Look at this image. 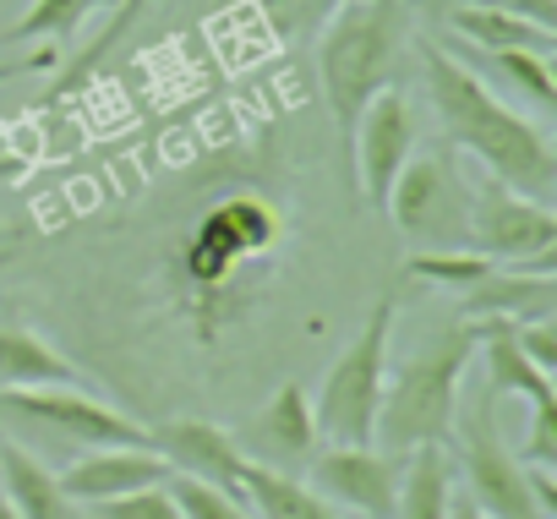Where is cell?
I'll list each match as a JSON object with an SVG mask.
<instances>
[{
    "instance_id": "1",
    "label": "cell",
    "mask_w": 557,
    "mask_h": 519,
    "mask_svg": "<svg viewBox=\"0 0 557 519\" xmlns=\"http://www.w3.org/2000/svg\"><path fill=\"white\" fill-rule=\"evenodd\" d=\"M421 83H426V99H432L454 153H470L503 186H513L535 202H552V191H557L552 143L541 137V126H530L519 110H508L470 72V61H459L437 39H421Z\"/></svg>"
},
{
    "instance_id": "2",
    "label": "cell",
    "mask_w": 557,
    "mask_h": 519,
    "mask_svg": "<svg viewBox=\"0 0 557 519\" xmlns=\"http://www.w3.org/2000/svg\"><path fill=\"white\" fill-rule=\"evenodd\" d=\"M278 208L257 191H235L219 197L175 246V280H181V301L197 323L202 339H219L230 323H240V312L251 307V280L246 269H257L262 257L278 246Z\"/></svg>"
},
{
    "instance_id": "3",
    "label": "cell",
    "mask_w": 557,
    "mask_h": 519,
    "mask_svg": "<svg viewBox=\"0 0 557 519\" xmlns=\"http://www.w3.org/2000/svg\"><path fill=\"white\" fill-rule=\"evenodd\" d=\"M475 345H481V323L454 318L388 372L383 399H377V427H372V443L383 454L405 459L421 443H448L454 416H459V383L475 361Z\"/></svg>"
},
{
    "instance_id": "4",
    "label": "cell",
    "mask_w": 557,
    "mask_h": 519,
    "mask_svg": "<svg viewBox=\"0 0 557 519\" xmlns=\"http://www.w3.org/2000/svg\"><path fill=\"white\" fill-rule=\"evenodd\" d=\"M399 45H405V0H345L329 17L323 45H318V77L345 143L367 99L388 88Z\"/></svg>"
},
{
    "instance_id": "5",
    "label": "cell",
    "mask_w": 557,
    "mask_h": 519,
    "mask_svg": "<svg viewBox=\"0 0 557 519\" xmlns=\"http://www.w3.org/2000/svg\"><path fill=\"white\" fill-rule=\"evenodd\" d=\"M0 427L17 443L88 454V448H148V427L104 405L99 394L72 388H0Z\"/></svg>"
},
{
    "instance_id": "6",
    "label": "cell",
    "mask_w": 557,
    "mask_h": 519,
    "mask_svg": "<svg viewBox=\"0 0 557 519\" xmlns=\"http://www.w3.org/2000/svg\"><path fill=\"white\" fill-rule=\"evenodd\" d=\"M394 318H399V296H377L361 334L339 350V361L323 372V388L312 399V421L318 437L329 443H372L377 427V399L388 383V339H394Z\"/></svg>"
},
{
    "instance_id": "7",
    "label": "cell",
    "mask_w": 557,
    "mask_h": 519,
    "mask_svg": "<svg viewBox=\"0 0 557 519\" xmlns=\"http://www.w3.org/2000/svg\"><path fill=\"white\" fill-rule=\"evenodd\" d=\"M383 213L410 240V251H454L470 235V181L459 175L454 148L410 153L388 186Z\"/></svg>"
},
{
    "instance_id": "8",
    "label": "cell",
    "mask_w": 557,
    "mask_h": 519,
    "mask_svg": "<svg viewBox=\"0 0 557 519\" xmlns=\"http://www.w3.org/2000/svg\"><path fill=\"white\" fill-rule=\"evenodd\" d=\"M448 443L459 448V475H465V492L492 514V519H546L535 492H530V475L519 465V454L503 443L497 432V399L481 388L470 399V410L454 416V432Z\"/></svg>"
},
{
    "instance_id": "9",
    "label": "cell",
    "mask_w": 557,
    "mask_h": 519,
    "mask_svg": "<svg viewBox=\"0 0 557 519\" xmlns=\"http://www.w3.org/2000/svg\"><path fill=\"white\" fill-rule=\"evenodd\" d=\"M470 251L492 263H557V213L552 202H535L497 175H481L470 186Z\"/></svg>"
},
{
    "instance_id": "10",
    "label": "cell",
    "mask_w": 557,
    "mask_h": 519,
    "mask_svg": "<svg viewBox=\"0 0 557 519\" xmlns=\"http://www.w3.org/2000/svg\"><path fill=\"white\" fill-rule=\"evenodd\" d=\"M399 454H383L377 443H329L307 459V486L350 508L361 519H394V492H399Z\"/></svg>"
},
{
    "instance_id": "11",
    "label": "cell",
    "mask_w": 557,
    "mask_h": 519,
    "mask_svg": "<svg viewBox=\"0 0 557 519\" xmlns=\"http://www.w3.org/2000/svg\"><path fill=\"white\" fill-rule=\"evenodd\" d=\"M350 153H356V186L361 202L372 213H383L394 175L405 170V159L416 153V110L399 88H377L367 99V110L350 126Z\"/></svg>"
},
{
    "instance_id": "12",
    "label": "cell",
    "mask_w": 557,
    "mask_h": 519,
    "mask_svg": "<svg viewBox=\"0 0 557 519\" xmlns=\"http://www.w3.org/2000/svg\"><path fill=\"white\" fill-rule=\"evenodd\" d=\"M235 448L246 454V465L278 470V475H301L307 459L318 454V421H312V399L301 383H278L273 399L230 432Z\"/></svg>"
},
{
    "instance_id": "13",
    "label": "cell",
    "mask_w": 557,
    "mask_h": 519,
    "mask_svg": "<svg viewBox=\"0 0 557 519\" xmlns=\"http://www.w3.org/2000/svg\"><path fill=\"white\" fill-rule=\"evenodd\" d=\"M459 318H508V323H535L557 318V280L552 263H492L475 285L459 291Z\"/></svg>"
},
{
    "instance_id": "14",
    "label": "cell",
    "mask_w": 557,
    "mask_h": 519,
    "mask_svg": "<svg viewBox=\"0 0 557 519\" xmlns=\"http://www.w3.org/2000/svg\"><path fill=\"white\" fill-rule=\"evenodd\" d=\"M148 448H153L175 475H191V481L240 492L246 454H240L235 437H230L224 427H213V421H164V427H148Z\"/></svg>"
},
{
    "instance_id": "15",
    "label": "cell",
    "mask_w": 557,
    "mask_h": 519,
    "mask_svg": "<svg viewBox=\"0 0 557 519\" xmlns=\"http://www.w3.org/2000/svg\"><path fill=\"white\" fill-rule=\"evenodd\" d=\"M164 475H170V465H164L153 448H88V454H77L55 481H61V492H66L77 508H88V503L137 492V486H159Z\"/></svg>"
},
{
    "instance_id": "16",
    "label": "cell",
    "mask_w": 557,
    "mask_h": 519,
    "mask_svg": "<svg viewBox=\"0 0 557 519\" xmlns=\"http://www.w3.org/2000/svg\"><path fill=\"white\" fill-rule=\"evenodd\" d=\"M475 356H481V367H486V394H492V399H524V405L557 399L552 372H541V367L519 350L508 318H481V345H475Z\"/></svg>"
},
{
    "instance_id": "17",
    "label": "cell",
    "mask_w": 557,
    "mask_h": 519,
    "mask_svg": "<svg viewBox=\"0 0 557 519\" xmlns=\"http://www.w3.org/2000/svg\"><path fill=\"white\" fill-rule=\"evenodd\" d=\"M0 492L12 497L17 519H77V503L61 492L55 470L17 437H0Z\"/></svg>"
},
{
    "instance_id": "18",
    "label": "cell",
    "mask_w": 557,
    "mask_h": 519,
    "mask_svg": "<svg viewBox=\"0 0 557 519\" xmlns=\"http://www.w3.org/2000/svg\"><path fill=\"white\" fill-rule=\"evenodd\" d=\"M454 497V459L448 443H421L399 465V492H394V519H448Z\"/></svg>"
},
{
    "instance_id": "19",
    "label": "cell",
    "mask_w": 557,
    "mask_h": 519,
    "mask_svg": "<svg viewBox=\"0 0 557 519\" xmlns=\"http://www.w3.org/2000/svg\"><path fill=\"white\" fill-rule=\"evenodd\" d=\"M443 23L470 45V50H535L552 55L557 50V28L513 17V12H492V7H448Z\"/></svg>"
},
{
    "instance_id": "20",
    "label": "cell",
    "mask_w": 557,
    "mask_h": 519,
    "mask_svg": "<svg viewBox=\"0 0 557 519\" xmlns=\"http://www.w3.org/2000/svg\"><path fill=\"white\" fill-rule=\"evenodd\" d=\"M83 388L77 361L50 350L28 329H0V388Z\"/></svg>"
},
{
    "instance_id": "21",
    "label": "cell",
    "mask_w": 557,
    "mask_h": 519,
    "mask_svg": "<svg viewBox=\"0 0 557 519\" xmlns=\"http://www.w3.org/2000/svg\"><path fill=\"white\" fill-rule=\"evenodd\" d=\"M240 497H251L257 519H339V508L323 503L301 475H278V470H262V465H246Z\"/></svg>"
},
{
    "instance_id": "22",
    "label": "cell",
    "mask_w": 557,
    "mask_h": 519,
    "mask_svg": "<svg viewBox=\"0 0 557 519\" xmlns=\"http://www.w3.org/2000/svg\"><path fill=\"white\" fill-rule=\"evenodd\" d=\"M465 61H475L481 72H492L503 88H513V99H530L535 110H557V83H552V55H535V50H454Z\"/></svg>"
},
{
    "instance_id": "23",
    "label": "cell",
    "mask_w": 557,
    "mask_h": 519,
    "mask_svg": "<svg viewBox=\"0 0 557 519\" xmlns=\"http://www.w3.org/2000/svg\"><path fill=\"white\" fill-rule=\"evenodd\" d=\"M104 7H121V0H34V7L12 23V45H28V39H66L77 34V23H88L94 12Z\"/></svg>"
},
{
    "instance_id": "24",
    "label": "cell",
    "mask_w": 557,
    "mask_h": 519,
    "mask_svg": "<svg viewBox=\"0 0 557 519\" xmlns=\"http://www.w3.org/2000/svg\"><path fill=\"white\" fill-rule=\"evenodd\" d=\"M486 269H492V257H481V251H470V246H454V251H410L399 274H405V280H426V285L465 291V285H475Z\"/></svg>"
},
{
    "instance_id": "25",
    "label": "cell",
    "mask_w": 557,
    "mask_h": 519,
    "mask_svg": "<svg viewBox=\"0 0 557 519\" xmlns=\"http://www.w3.org/2000/svg\"><path fill=\"white\" fill-rule=\"evenodd\" d=\"M164 486H170L181 519H257L240 503V492H224V486H208V481H191V475H175V470L164 475Z\"/></svg>"
},
{
    "instance_id": "26",
    "label": "cell",
    "mask_w": 557,
    "mask_h": 519,
    "mask_svg": "<svg viewBox=\"0 0 557 519\" xmlns=\"http://www.w3.org/2000/svg\"><path fill=\"white\" fill-rule=\"evenodd\" d=\"M94 519H181L170 486H137V492H121V497H104V503H88Z\"/></svg>"
},
{
    "instance_id": "27",
    "label": "cell",
    "mask_w": 557,
    "mask_h": 519,
    "mask_svg": "<svg viewBox=\"0 0 557 519\" xmlns=\"http://www.w3.org/2000/svg\"><path fill=\"white\" fill-rule=\"evenodd\" d=\"M513 454L530 470H557V399L530 405V432H524V448H513Z\"/></svg>"
},
{
    "instance_id": "28",
    "label": "cell",
    "mask_w": 557,
    "mask_h": 519,
    "mask_svg": "<svg viewBox=\"0 0 557 519\" xmlns=\"http://www.w3.org/2000/svg\"><path fill=\"white\" fill-rule=\"evenodd\" d=\"M513 339H519V350H524L541 372H552V378H557V318L513 323Z\"/></svg>"
},
{
    "instance_id": "29",
    "label": "cell",
    "mask_w": 557,
    "mask_h": 519,
    "mask_svg": "<svg viewBox=\"0 0 557 519\" xmlns=\"http://www.w3.org/2000/svg\"><path fill=\"white\" fill-rule=\"evenodd\" d=\"M443 7H492V12H513V17L557 28V0H443Z\"/></svg>"
},
{
    "instance_id": "30",
    "label": "cell",
    "mask_w": 557,
    "mask_h": 519,
    "mask_svg": "<svg viewBox=\"0 0 557 519\" xmlns=\"http://www.w3.org/2000/svg\"><path fill=\"white\" fill-rule=\"evenodd\" d=\"M50 66H55V50H45V55H17V61H0V83L28 77V72H50Z\"/></svg>"
},
{
    "instance_id": "31",
    "label": "cell",
    "mask_w": 557,
    "mask_h": 519,
    "mask_svg": "<svg viewBox=\"0 0 557 519\" xmlns=\"http://www.w3.org/2000/svg\"><path fill=\"white\" fill-rule=\"evenodd\" d=\"M448 519H492V514H486L470 492H459V486H454V497H448Z\"/></svg>"
},
{
    "instance_id": "32",
    "label": "cell",
    "mask_w": 557,
    "mask_h": 519,
    "mask_svg": "<svg viewBox=\"0 0 557 519\" xmlns=\"http://www.w3.org/2000/svg\"><path fill=\"white\" fill-rule=\"evenodd\" d=\"M0 519H17V508H12V497L0 492Z\"/></svg>"
},
{
    "instance_id": "33",
    "label": "cell",
    "mask_w": 557,
    "mask_h": 519,
    "mask_svg": "<svg viewBox=\"0 0 557 519\" xmlns=\"http://www.w3.org/2000/svg\"><path fill=\"white\" fill-rule=\"evenodd\" d=\"M17 170V159H0V175H12Z\"/></svg>"
}]
</instances>
